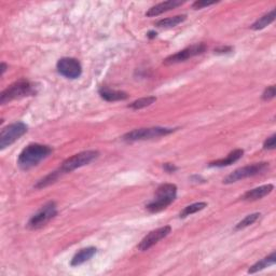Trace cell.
Segmentation results:
<instances>
[{
    "instance_id": "6da1fadb",
    "label": "cell",
    "mask_w": 276,
    "mask_h": 276,
    "mask_svg": "<svg viewBox=\"0 0 276 276\" xmlns=\"http://www.w3.org/2000/svg\"><path fill=\"white\" fill-rule=\"evenodd\" d=\"M52 152L53 149L50 146L31 144L22 150L19 158H17V164H19V166L22 169L27 171V169L37 166L41 161L48 158Z\"/></svg>"
},
{
    "instance_id": "7a4b0ae2",
    "label": "cell",
    "mask_w": 276,
    "mask_h": 276,
    "mask_svg": "<svg viewBox=\"0 0 276 276\" xmlns=\"http://www.w3.org/2000/svg\"><path fill=\"white\" fill-rule=\"evenodd\" d=\"M38 92V86L26 79H21L9 85L0 94V104L4 105L14 99H20L28 96L36 95Z\"/></svg>"
},
{
    "instance_id": "3957f363",
    "label": "cell",
    "mask_w": 276,
    "mask_h": 276,
    "mask_svg": "<svg viewBox=\"0 0 276 276\" xmlns=\"http://www.w3.org/2000/svg\"><path fill=\"white\" fill-rule=\"evenodd\" d=\"M177 197V187L174 184H163L156 191L155 198L146 205V209L150 213H160L166 209Z\"/></svg>"
},
{
    "instance_id": "277c9868",
    "label": "cell",
    "mask_w": 276,
    "mask_h": 276,
    "mask_svg": "<svg viewBox=\"0 0 276 276\" xmlns=\"http://www.w3.org/2000/svg\"><path fill=\"white\" fill-rule=\"evenodd\" d=\"M176 131V128L169 127H148V128H136L131 132L123 135L122 139L124 142H138V140H147L152 138H158L162 136H166L168 134H172Z\"/></svg>"
},
{
    "instance_id": "5b68a950",
    "label": "cell",
    "mask_w": 276,
    "mask_h": 276,
    "mask_svg": "<svg viewBox=\"0 0 276 276\" xmlns=\"http://www.w3.org/2000/svg\"><path fill=\"white\" fill-rule=\"evenodd\" d=\"M270 167V164L268 162H260V163H255L251 165H247L244 167H239L236 171L232 172L230 175H228L227 177L224 179V184H233L237 183L238 180H243L245 178L254 177V176H258L266 173Z\"/></svg>"
},
{
    "instance_id": "8992f818",
    "label": "cell",
    "mask_w": 276,
    "mask_h": 276,
    "mask_svg": "<svg viewBox=\"0 0 276 276\" xmlns=\"http://www.w3.org/2000/svg\"><path fill=\"white\" fill-rule=\"evenodd\" d=\"M99 157V152L95 150H87L82 151L80 154L75 155L66 158L65 161L62 163V166L60 167V171L62 174H66L75 171V169L80 168L82 166H85L87 164L95 161Z\"/></svg>"
},
{
    "instance_id": "52a82bcc",
    "label": "cell",
    "mask_w": 276,
    "mask_h": 276,
    "mask_svg": "<svg viewBox=\"0 0 276 276\" xmlns=\"http://www.w3.org/2000/svg\"><path fill=\"white\" fill-rule=\"evenodd\" d=\"M57 215V206L55 202L50 201L45 203L36 214L32 216L29 219L27 227L32 230H38V229L45 226L50 220H52Z\"/></svg>"
},
{
    "instance_id": "ba28073f",
    "label": "cell",
    "mask_w": 276,
    "mask_h": 276,
    "mask_svg": "<svg viewBox=\"0 0 276 276\" xmlns=\"http://www.w3.org/2000/svg\"><path fill=\"white\" fill-rule=\"evenodd\" d=\"M28 131V126L23 122H15L3 127L0 133V149L3 150L7 147L14 144L23 135Z\"/></svg>"
},
{
    "instance_id": "9c48e42d",
    "label": "cell",
    "mask_w": 276,
    "mask_h": 276,
    "mask_svg": "<svg viewBox=\"0 0 276 276\" xmlns=\"http://www.w3.org/2000/svg\"><path fill=\"white\" fill-rule=\"evenodd\" d=\"M205 51H206V45L204 43L192 44L190 46H188V48L177 52L176 54L166 57L165 60H164L163 64H165V65H173V64L186 62L187 60H189V58L202 54V53H204Z\"/></svg>"
},
{
    "instance_id": "30bf717a",
    "label": "cell",
    "mask_w": 276,
    "mask_h": 276,
    "mask_svg": "<svg viewBox=\"0 0 276 276\" xmlns=\"http://www.w3.org/2000/svg\"><path fill=\"white\" fill-rule=\"evenodd\" d=\"M57 72L67 79H77L82 74L81 64L73 57H63L56 64Z\"/></svg>"
},
{
    "instance_id": "8fae6325",
    "label": "cell",
    "mask_w": 276,
    "mask_h": 276,
    "mask_svg": "<svg viewBox=\"0 0 276 276\" xmlns=\"http://www.w3.org/2000/svg\"><path fill=\"white\" fill-rule=\"evenodd\" d=\"M172 231V228L169 226H165L162 228H158L157 230L151 231L150 233L147 234V236L142 239V242L138 244V249L140 251H146L149 250L152 246H155L157 243L160 242L161 239L165 238L169 233Z\"/></svg>"
},
{
    "instance_id": "7c38bea8",
    "label": "cell",
    "mask_w": 276,
    "mask_h": 276,
    "mask_svg": "<svg viewBox=\"0 0 276 276\" xmlns=\"http://www.w3.org/2000/svg\"><path fill=\"white\" fill-rule=\"evenodd\" d=\"M184 3H185V1H180V0H168V1H164V2L154 5V7L148 10V12L146 13V15L148 17L158 16L164 12H167V11H169V10L177 8V7H179V5L184 4Z\"/></svg>"
},
{
    "instance_id": "4fadbf2b",
    "label": "cell",
    "mask_w": 276,
    "mask_h": 276,
    "mask_svg": "<svg viewBox=\"0 0 276 276\" xmlns=\"http://www.w3.org/2000/svg\"><path fill=\"white\" fill-rule=\"evenodd\" d=\"M274 189V186L271 184L264 185V186H260L258 188H255V189L249 190L245 193V195L242 197L243 201H247V202H252V201H258L264 197H267L268 195H270Z\"/></svg>"
},
{
    "instance_id": "5bb4252c",
    "label": "cell",
    "mask_w": 276,
    "mask_h": 276,
    "mask_svg": "<svg viewBox=\"0 0 276 276\" xmlns=\"http://www.w3.org/2000/svg\"><path fill=\"white\" fill-rule=\"evenodd\" d=\"M244 155V150L243 149H236L233 150L232 152H230L227 156V158H220V160H216L214 162H210L208 164L209 167H225V166H229L231 164L237 162L240 158L243 157Z\"/></svg>"
},
{
    "instance_id": "9a60e30c",
    "label": "cell",
    "mask_w": 276,
    "mask_h": 276,
    "mask_svg": "<svg viewBox=\"0 0 276 276\" xmlns=\"http://www.w3.org/2000/svg\"><path fill=\"white\" fill-rule=\"evenodd\" d=\"M97 249L95 247H86V248H82L80 249L77 254H76L73 259L72 262H70V266L72 267H78L81 266V264H83L84 262L89 261L91 258H93L95 256Z\"/></svg>"
},
{
    "instance_id": "2e32d148",
    "label": "cell",
    "mask_w": 276,
    "mask_h": 276,
    "mask_svg": "<svg viewBox=\"0 0 276 276\" xmlns=\"http://www.w3.org/2000/svg\"><path fill=\"white\" fill-rule=\"evenodd\" d=\"M98 93H99V95H101V97L107 102L125 101V99L128 98V94L125 92L106 89V87H102Z\"/></svg>"
},
{
    "instance_id": "e0dca14e",
    "label": "cell",
    "mask_w": 276,
    "mask_h": 276,
    "mask_svg": "<svg viewBox=\"0 0 276 276\" xmlns=\"http://www.w3.org/2000/svg\"><path fill=\"white\" fill-rule=\"evenodd\" d=\"M275 263H276V254H275V251H273L270 256L266 257L264 259H262L260 261H258L257 263L254 264V266H251L248 270V273L249 274L257 273V272L261 271V270H263V269L274 266Z\"/></svg>"
},
{
    "instance_id": "ac0fdd59",
    "label": "cell",
    "mask_w": 276,
    "mask_h": 276,
    "mask_svg": "<svg viewBox=\"0 0 276 276\" xmlns=\"http://www.w3.org/2000/svg\"><path fill=\"white\" fill-rule=\"evenodd\" d=\"M187 19V15L183 14V15H176L173 17H167V19H163L160 20L158 22H157L156 26L160 27V28H172L177 26L181 23L185 22Z\"/></svg>"
},
{
    "instance_id": "d6986e66",
    "label": "cell",
    "mask_w": 276,
    "mask_h": 276,
    "mask_svg": "<svg viewBox=\"0 0 276 276\" xmlns=\"http://www.w3.org/2000/svg\"><path fill=\"white\" fill-rule=\"evenodd\" d=\"M274 20H275V9H273L272 11H270L269 13L261 16L259 20H257L254 24L251 25V29H254V31H260V29L266 28L268 25L273 23Z\"/></svg>"
},
{
    "instance_id": "ffe728a7",
    "label": "cell",
    "mask_w": 276,
    "mask_h": 276,
    "mask_svg": "<svg viewBox=\"0 0 276 276\" xmlns=\"http://www.w3.org/2000/svg\"><path fill=\"white\" fill-rule=\"evenodd\" d=\"M205 207H207L206 202H198V203H193L191 205H188V206H186L180 211L179 217L180 218H186L188 216H191L193 214L197 213V211L203 210Z\"/></svg>"
},
{
    "instance_id": "44dd1931",
    "label": "cell",
    "mask_w": 276,
    "mask_h": 276,
    "mask_svg": "<svg viewBox=\"0 0 276 276\" xmlns=\"http://www.w3.org/2000/svg\"><path fill=\"white\" fill-rule=\"evenodd\" d=\"M61 175H62V172L60 171V169H58V171H55V172H51L49 175H46L44 178L39 180L37 185L35 186V188H36V189H41V188L48 187L52 184H54L55 181L61 177Z\"/></svg>"
},
{
    "instance_id": "7402d4cb",
    "label": "cell",
    "mask_w": 276,
    "mask_h": 276,
    "mask_svg": "<svg viewBox=\"0 0 276 276\" xmlns=\"http://www.w3.org/2000/svg\"><path fill=\"white\" fill-rule=\"evenodd\" d=\"M157 102V97L156 96H148V97H143L139 98L137 101L133 102L132 104L128 105V108L134 109V110H139L148 107V106L152 105L154 103Z\"/></svg>"
},
{
    "instance_id": "603a6c76",
    "label": "cell",
    "mask_w": 276,
    "mask_h": 276,
    "mask_svg": "<svg viewBox=\"0 0 276 276\" xmlns=\"http://www.w3.org/2000/svg\"><path fill=\"white\" fill-rule=\"evenodd\" d=\"M260 213H255V214H250L248 216H246L245 218L242 220V221H239L238 224L236 226V230H242V229H245V228H247L251 225H254L255 222L260 218Z\"/></svg>"
},
{
    "instance_id": "cb8c5ba5",
    "label": "cell",
    "mask_w": 276,
    "mask_h": 276,
    "mask_svg": "<svg viewBox=\"0 0 276 276\" xmlns=\"http://www.w3.org/2000/svg\"><path fill=\"white\" fill-rule=\"evenodd\" d=\"M275 85H271V86H268L266 90H264L263 94H262V99L263 101H270V99H273L275 97Z\"/></svg>"
},
{
    "instance_id": "d4e9b609",
    "label": "cell",
    "mask_w": 276,
    "mask_h": 276,
    "mask_svg": "<svg viewBox=\"0 0 276 276\" xmlns=\"http://www.w3.org/2000/svg\"><path fill=\"white\" fill-rule=\"evenodd\" d=\"M276 146V134H273L272 136H270L266 139V142L263 144V148L266 150H274Z\"/></svg>"
},
{
    "instance_id": "484cf974",
    "label": "cell",
    "mask_w": 276,
    "mask_h": 276,
    "mask_svg": "<svg viewBox=\"0 0 276 276\" xmlns=\"http://www.w3.org/2000/svg\"><path fill=\"white\" fill-rule=\"evenodd\" d=\"M215 3H216L215 1L209 2V1H202V0H197V1H196L192 4V7L195 9H202L204 7H209V5H213Z\"/></svg>"
},
{
    "instance_id": "4316f807",
    "label": "cell",
    "mask_w": 276,
    "mask_h": 276,
    "mask_svg": "<svg viewBox=\"0 0 276 276\" xmlns=\"http://www.w3.org/2000/svg\"><path fill=\"white\" fill-rule=\"evenodd\" d=\"M233 51L232 46H219V48L215 49L216 54H227V53H230Z\"/></svg>"
},
{
    "instance_id": "83f0119b",
    "label": "cell",
    "mask_w": 276,
    "mask_h": 276,
    "mask_svg": "<svg viewBox=\"0 0 276 276\" xmlns=\"http://www.w3.org/2000/svg\"><path fill=\"white\" fill-rule=\"evenodd\" d=\"M163 168L165 169V172H167V173H169V174H171V173H175V172L178 169V167H177V166H175L174 164H172V163H165V164H164V165H163Z\"/></svg>"
},
{
    "instance_id": "f1b7e54d",
    "label": "cell",
    "mask_w": 276,
    "mask_h": 276,
    "mask_svg": "<svg viewBox=\"0 0 276 276\" xmlns=\"http://www.w3.org/2000/svg\"><path fill=\"white\" fill-rule=\"evenodd\" d=\"M0 69H1V72H0V75L3 76V74L5 73V70L8 69V65L5 63H1V67H0Z\"/></svg>"
},
{
    "instance_id": "f546056e",
    "label": "cell",
    "mask_w": 276,
    "mask_h": 276,
    "mask_svg": "<svg viewBox=\"0 0 276 276\" xmlns=\"http://www.w3.org/2000/svg\"><path fill=\"white\" fill-rule=\"evenodd\" d=\"M147 36H148L150 39H154V38H156L157 37V33L156 32H149L148 34H147Z\"/></svg>"
}]
</instances>
